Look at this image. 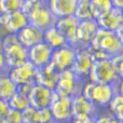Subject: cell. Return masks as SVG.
<instances>
[{"mask_svg":"<svg viewBox=\"0 0 123 123\" xmlns=\"http://www.w3.org/2000/svg\"><path fill=\"white\" fill-rule=\"evenodd\" d=\"M87 80L103 84H115L120 80L118 70L111 58L94 61Z\"/></svg>","mask_w":123,"mask_h":123,"instance_id":"5","label":"cell"},{"mask_svg":"<svg viewBox=\"0 0 123 123\" xmlns=\"http://www.w3.org/2000/svg\"><path fill=\"white\" fill-rule=\"evenodd\" d=\"M10 109L11 108H10V106H9L8 100L0 98V123L4 122V120H6Z\"/></svg>","mask_w":123,"mask_h":123,"instance_id":"32","label":"cell"},{"mask_svg":"<svg viewBox=\"0 0 123 123\" xmlns=\"http://www.w3.org/2000/svg\"><path fill=\"white\" fill-rule=\"evenodd\" d=\"M117 84L118 82L115 84H103L87 80L83 84L81 94L91 100L98 109L107 108L113 96L118 93Z\"/></svg>","mask_w":123,"mask_h":123,"instance_id":"2","label":"cell"},{"mask_svg":"<svg viewBox=\"0 0 123 123\" xmlns=\"http://www.w3.org/2000/svg\"><path fill=\"white\" fill-rule=\"evenodd\" d=\"M79 19L74 15L71 16H65L56 19L55 27L61 31V34L66 38L68 44L74 47V39H76L77 28L79 25Z\"/></svg>","mask_w":123,"mask_h":123,"instance_id":"17","label":"cell"},{"mask_svg":"<svg viewBox=\"0 0 123 123\" xmlns=\"http://www.w3.org/2000/svg\"><path fill=\"white\" fill-rule=\"evenodd\" d=\"M96 117L92 118H83V119H72L71 123H95Z\"/></svg>","mask_w":123,"mask_h":123,"instance_id":"35","label":"cell"},{"mask_svg":"<svg viewBox=\"0 0 123 123\" xmlns=\"http://www.w3.org/2000/svg\"><path fill=\"white\" fill-rule=\"evenodd\" d=\"M98 25L95 18L84 19L79 22L78 28L76 32V39H74V47L76 49H83L89 48L95 37L98 30Z\"/></svg>","mask_w":123,"mask_h":123,"instance_id":"7","label":"cell"},{"mask_svg":"<svg viewBox=\"0 0 123 123\" xmlns=\"http://www.w3.org/2000/svg\"><path fill=\"white\" fill-rule=\"evenodd\" d=\"M3 123H23L22 122V111L10 109Z\"/></svg>","mask_w":123,"mask_h":123,"instance_id":"31","label":"cell"},{"mask_svg":"<svg viewBox=\"0 0 123 123\" xmlns=\"http://www.w3.org/2000/svg\"><path fill=\"white\" fill-rule=\"evenodd\" d=\"M22 10L27 14L29 24L43 31L55 25L57 19L50 10L47 1L43 0H24Z\"/></svg>","mask_w":123,"mask_h":123,"instance_id":"1","label":"cell"},{"mask_svg":"<svg viewBox=\"0 0 123 123\" xmlns=\"http://www.w3.org/2000/svg\"><path fill=\"white\" fill-rule=\"evenodd\" d=\"M43 1H47V0H43Z\"/></svg>","mask_w":123,"mask_h":123,"instance_id":"40","label":"cell"},{"mask_svg":"<svg viewBox=\"0 0 123 123\" xmlns=\"http://www.w3.org/2000/svg\"><path fill=\"white\" fill-rule=\"evenodd\" d=\"M90 47L105 53L108 57L112 58L123 53V42L120 40L116 31H110L98 28Z\"/></svg>","mask_w":123,"mask_h":123,"instance_id":"4","label":"cell"},{"mask_svg":"<svg viewBox=\"0 0 123 123\" xmlns=\"http://www.w3.org/2000/svg\"><path fill=\"white\" fill-rule=\"evenodd\" d=\"M72 119H83L98 116V108L82 94L71 97Z\"/></svg>","mask_w":123,"mask_h":123,"instance_id":"12","label":"cell"},{"mask_svg":"<svg viewBox=\"0 0 123 123\" xmlns=\"http://www.w3.org/2000/svg\"><path fill=\"white\" fill-rule=\"evenodd\" d=\"M53 121V116L49 107L38 109V123H51Z\"/></svg>","mask_w":123,"mask_h":123,"instance_id":"29","label":"cell"},{"mask_svg":"<svg viewBox=\"0 0 123 123\" xmlns=\"http://www.w3.org/2000/svg\"><path fill=\"white\" fill-rule=\"evenodd\" d=\"M28 24V16L23 10L15 11L9 14H0V27L6 31V34L16 35Z\"/></svg>","mask_w":123,"mask_h":123,"instance_id":"10","label":"cell"},{"mask_svg":"<svg viewBox=\"0 0 123 123\" xmlns=\"http://www.w3.org/2000/svg\"><path fill=\"white\" fill-rule=\"evenodd\" d=\"M95 123H123V121L116 118L112 113L106 112V113H103V115L98 113V116L96 117Z\"/></svg>","mask_w":123,"mask_h":123,"instance_id":"30","label":"cell"},{"mask_svg":"<svg viewBox=\"0 0 123 123\" xmlns=\"http://www.w3.org/2000/svg\"><path fill=\"white\" fill-rule=\"evenodd\" d=\"M78 0H47L50 10L56 18L71 16L74 14Z\"/></svg>","mask_w":123,"mask_h":123,"instance_id":"20","label":"cell"},{"mask_svg":"<svg viewBox=\"0 0 123 123\" xmlns=\"http://www.w3.org/2000/svg\"><path fill=\"white\" fill-rule=\"evenodd\" d=\"M51 123H60V122H56V121H53V122H51ZM65 123H71V121H70V122H65Z\"/></svg>","mask_w":123,"mask_h":123,"instance_id":"39","label":"cell"},{"mask_svg":"<svg viewBox=\"0 0 123 123\" xmlns=\"http://www.w3.org/2000/svg\"><path fill=\"white\" fill-rule=\"evenodd\" d=\"M8 70L6 63V56H4V51L2 48V42H1V37H0V71H6Z\"/></svg>","mask_w":123,"mask_h":123,"instance_id":"34","label":"cell"},{"mask_svg":"<svg viewBox=\"0 0 123 123\" xmlns=\"http://www.w3.org/2000/svg\"><path fill=\"white\" fill-rule=\"evenodd\" d=\"M107 108L109 109V112L112 113L116 118L123 121V95L122 94L120 93L116 94Z\"/></svg>","mask_w":123,"mask_h":123,"instance_id":"26","label":"cell"},{"mask_svg":"<svg viewBox=\"0 0 123 123\" xmlns=\"http://www.w3.org/2000/svg\"><path fill=\"white\" fill-rule=\"evenodd\" d=\"M1 42L8 69L28 62V49L19 42L15 34L3 35Z\"/></svg>","mask_w":123,"mask_h":123,"instance_id":"3","label":"cell"},{"mask_svg":"<svg viewBox=\"0 0 123 123\" xmlns=\"http://www.w3.org/2000/svg\"><path fill=\"white\" fill-rule=\"evenodd\" d=\"M84 82V79L78 77L71 69L64 70L58 74V79L54 91L61 96L71 98L82 92Z\"/></svg>","mask_w":123,"mask_h":123,"instance_id":"6","label":"cell"},{"mask_svg":"<svg viewBox=\"0 0 123 123\" xmlns=\"http://www.w3.org/2000/svg\"><path fill=\"white\" fill-rule=\"evenodd\" d=\"M112 1V4L115 8H118V9H123V0H111Z\"/></svg>","mask_w":123,"mask_h":123,"instance_id":"36","label":"cell"},{"mask_svg":"<svg viewBox=\"0 0 123 123\" xmlns=\"http://www.w3.org/2000/svg\"><path fill=\"white\" fill-rule=\"evenodd\" d=\"M95 19L99 28L110 31H117L118 28L123 24V12L121 9L113 6L112 9L103 13Z\"/></svg>","mask_w":123,"mask_h":123,"instance_id":"16","label":"cell"},{"mask_svg":"<svg viewBox=\"0 0 123 123\" xmlns=\"http://www.w3.org/2000/svg\"><path fill=\"white\" fill-rule=\"evenodd\" d=\"M58 74L60 72L51 65L44 66L41 68H37L36 72V78H35V82L41 84L43 86H47L51 90L55 89L56 82L58 79Z\"/></svg>","mask_w":123,"mask_h":123,"instance_id":"19","label":"cell"},{"mask_svg":"<svg viewBox=\"0 0 123 123\" xmlns=\"http://www.w3.org/2000/svg\"><path fill=\"white\" fill-rule=\"evenodd\" d=\"M77 49L70 44H66L58 49L53 50L51 57V65L57 70L58 72L64 70L71 69L76 58Z\"/></svg>","mask_w":123,"mask_h":123,"instance_id":"8","label":"cell"},{"mask_svg":"<svg viewBox=\"0 0 123 123\" xmlns=\"http://www.w3.org/2000/svg\"><path fill=\"white\" fill-rule=\"evenodd\" d=\"M93 63H94V58L93 55H92L91 50H90V47L83 48V49H77L76 58H74L71 70L78 77L85 79L89 77Z\"/></svg>","mask_w":123,"mask_h":123,"instance_id":"13","label":"cell"},{"mask_svg":"<svg viewBox=\"0 0 123 123\" xmlns=\"http://www.w3.org/2000/svg\"><path fill=\"white\" fill-rule=\"evenodd\" d=\"M90 4H91L94 18H96L99 15H102L103 13L107 12L113 8L111 0H90Z\"/></svg>","mask_w":123,"mask_h":123,"instance_id":"25","label":"cell"},{"mask_svg":"<svg viewBox=\"0 0 123 123\" xmlns=\"http://www.w3.org/2000/svg\"><path fill=\"white\" fill-rule=\"evenodd\" d=\"M74 15L79 21L94 18L93 12H92V9H91V4H90V0H78Z\"/></svg>","mask_w":123,"mask_h":123,"instance_id":"24","label":"cell"},{"mask_svg":"<svg viewBox=\"0 0 123 123\" xmlns=\"http://www.w3.org/2000/svg\"><path fill=\"white\" fill-rule=\"evenodd\" d=\"M54 90H51L47 86L35 83L32 85L30 92L28 93V99L31 107L36 109L48 108L50 107L52 100L54 98Z\"/></svg>","mask_w":123,"mask_h":123,"instance_id":"11","label":"cell"},{"mask_svg":"<svg viewBox=\"0 0 123 123\" xmlns=\"http://www.w3.org/2000/svg\"><path fill=\"white\" fill-rule=\"evenodd\" d=\"M53 49L42 41L28 49V61L36 68H41L51 63Z\"/></svg>","mask_w":123,"mask_h":123,"instance_id":"15","label":"cell"},{"mask_svg":"<svg viewBox=\"0 0 123 123\" xmlns=\"http://www.w3.org/2000/svg\"><path fill=\"white\" fill-rule=\"evenodd\" d=\"M117 85H118V93L123 95V79H120V80L118 81Z\"/></svg>","mask_w":123,"mask_h":123,"instance_id":"38","label":"cell"},{"mask_svg":"<svg viewBox=\"0 0 123 123\" xmlns=\"http://www.w3.org/2000/svg\"><path fill=\"white\" fill-rule=\"evenodd\" d=\"M49 108L52 112L54 121L65 123V122H70L72 120L71 98L70 97L61 96L55 93L54 94V98Z\"/></svg>","mask_w":123,"mask_h":123,"instance_id":"9","label":"cell"},{"mask_svg":"<svg viewBox=\"0 0 123 123\" xmlns=\"http://www.w3.org/2000/svg\"><path fill=\"white\" fill-rule=\"evenodd\" d=\"M111 60H112L113 64H115L116 67H117L119 78L123 79V53L120 54V55L115 56V57H112Z\"/></svg>","mask_w":123,"mask_h":123,"instance_id":"33","label":"cell"},{"mask_svg":"<svg viewBox=\"0 0 123 123\" xmlns=\"http://www.w3.org/2000/svg\"><path fill=\"white\" fill-rule=\"evenodd\" d=\"M24 0H0V14H9L22 10Z\"/></svg>","mask_w":123,"mask_h":123,"instance_id":"27","label":"cell"},{"mask_svg":"<svg viewBox=\"0 0 123 123\" xmlns=\"http://www.w3.org/2000/svg\"><path fill=\"white\" fill-rule=\"evenodd\" d=\"M23 123H38V109L29 106L22 111Z\"/></svg>","mask_w":123,"mask_h":123,"instance_id":"28","label":"cell"},{"mask_svg":"<svg viewBox=\"0 0 123 123\" xmlns=\"http://www.w3.org/2000/svg\"><path fill=\"white\" fill-rule=\"evenodd\" d=\"M8 103H9V106H10L11 109L18 110V111L25 110L27 107L30 106L29 99H28V95L23 93V92L18 91V90L9 98Z\"/></svg>","mask_w":123,"mask_h":123,"instance_id":"23","label":"cell"},{"mask_svg":"<svg viewBox=\"0 0 123 123\" xmlns=\"http://www.w3.org/2000/svg\"><path fill=\"white\" fill-rule=\"evenodd\" d=\"M43 41L49 44L53 50L68 44L66 38L61 34V31L55 27V25L48 28L43 31Z\"/></svg>","mask_w":123,"mask_h":123,"instance_id":"21","label":"cell"},{"mask_svg":"<svg viewBox=\"0 0 123 123\" xmlns=\"http://www.w3.org/2000/svg\"><path fill=\"white\" fill-rule=\"evenodd\" d=\"M36 72H37V68L29 61L22 64V65L16 66V67L8 69L9 76H10V78L12 79V81L17 86L26 84V83L35 82Z\"/></svg>","mask_w":123,"mask_h":123,"instance_id":"14","label":"cell"},{"mask_svg":"<svg viewBox=\"0 0 123 123\" xmlns=\"http://www.w3.org/2000/svg\"><path fill=\"white\" fill-rule=\"evenodd\" d=\"M16 36L19 42L25 48L29 49L43 41V30L35 27L31 24H28L21 31L17 32Z\"/></svg>","mask_w":123,"mask_h":123,"instance_id":"18","label":"cell"},{"mask_svg":"<svg viewBox=\"0 0 123 123\" xmlns=\"http://www.w3.org/2000/svg\"><path fill=\"white\" fill-rule=\"evenodd\" d=\"M116 34L118 35V37H119V38H120V40H121L122 42H123V24H122V25L120 26V27L117 29V31H116Z\"/></svg>","mask_w":123,"mask_h":123,"instance_id":"37","label":"cell"},{"mask_svg":"<svg viewBox=\"0 0 123 123\" xmlns=\"http://www.w3.org/2000/svg\"><path fill=\"white\" fill-rule=\"evenodd\" d=\"M17 91V85L12 81L8 70L0 71V98L8 100Z\"/></svg>","mask_w":123,"mask_h":123,"instance_id":"22","label":"cell"}]
</instances>
